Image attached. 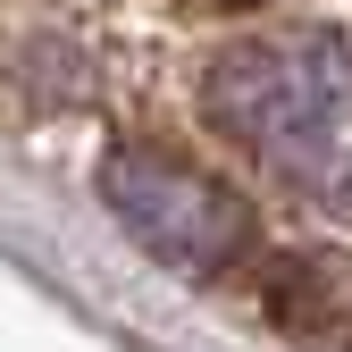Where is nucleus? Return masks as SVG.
I'll list each match as a JSON object with an SVG mask.
<instances>
[{"mask_svg":"<svg viewBox=\"0 0 352 352\" xmlns=\"http://www.w3.org/2000/svg\"><path fill=\"white\" fill-rule=\"evenodd\" d=\"M201 118L285 201L352 227V42L327 25L243 34L201 67Z\"/></svg>","mask_w":352,"mask_h":352,"instance_id":"f257e3e1","label":"nucleus"},{"mask_svg":"<svg viewBox=\"0 0 352 352\" xmlns=\"http://www.w3.org/2000/svg\"><path fill=\"white\" fill-rule=\"evenodd\" d=\"M101 201L176 277H235L252 260V243H260L252 201L227 176H210L201 160L168 151V143H118L101 160Z\"/></svg>","mask_w":352,"mask_h":352,"instance_id":"f03ea898","label":"nucleus"},{"mask_svg":"<svg viewBox=\"0 0 352 352\" xmlns=\"http://www.w3.org/2000/svg\"><path fill=\"white\" fill-rule=\"evenodd\" d=\"M269 319L302 352H352V269H336L327 252H302L269 277Z\"/></svg>","mask_w":352,"mask_h":352,"instance_id":"7ed1b4c3","label":"nucleus"},{"mask_svg":"<svg viewBox=\"0 0 352 352\" xmlns=\"http://www.w3.org/2000/svg\"><path fill=\"white\" fill-rule=\"evenodd\" d=\"M235 9H243V0H235Z\"/></svg>","mask_w":352,"mask_h":352,"instance_id":"20e7f679","label":"nucleus"}]
</instances>
